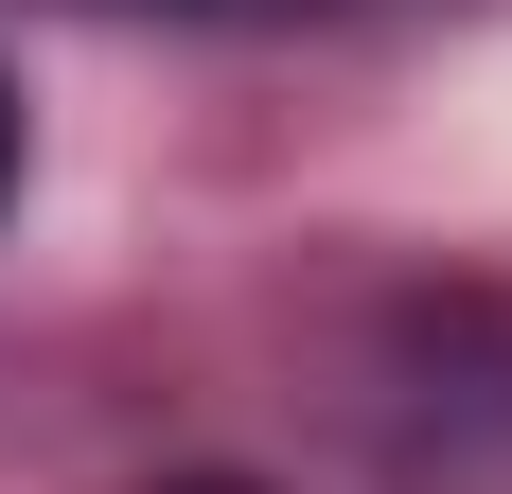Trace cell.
I'll return each mask as SVG.
<instances>
[{"instance_id": "obj_1", "label": "cell", "mask_w": 512, "mask_h": 494, "mask_svg": "<svg viewBox=\"0 0 512 494\" xmlns=\"http://www.w3.org/2000/svg\"><path fill=\"white\" fill-rule=\"evenodd\" d=\"M0 195H18V89H0Z\"/></svg>"}, {"instance_id": "obj_2", "label": "cell", "mask_w": 512, "mask_h": 494, "mask_svg": "<svg viewBox=\"0 0 512 494\" xmlns=\"http://www.w3.org/2000/svg\"><path fill=\"white\" fill-rule=\"evenodd\" d=\"M159 494H248V477H159Z\"/></svg>"}]
</instances>
